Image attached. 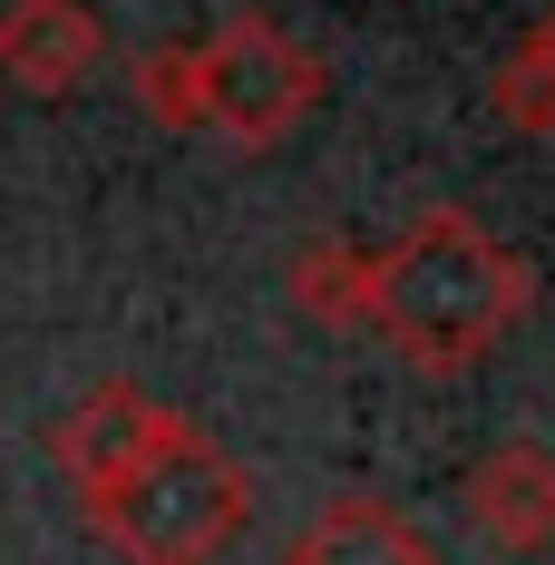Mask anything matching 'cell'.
<instances>
[{"mask_svg":"<svg viewBox=\"0 0 555 565\" xmlns=\"http://www.w3.org/2000/svg\"><path fill=\"white\" fill-rule=\"evenodd\" d=\"M526 302H536L526 254L498 244L478 215L429 205L389 254H371V312H361V332H381L409 371L458 381V371H478L526 322Z\"/></svg>","mask_w":555,"mask_h":565,"instance_id":"6da1fadb","label":"cell"},{"mask_svg":"<svg viewBox=\"0 0 555 565\" xmlns=\"http://www.w3.org/2000/svg\"><path fill=\"white\" fill-rule=\"evenodd\" d=\"M78 508H88V526H98L127 565H215V546L244 526V508H254V488H244V468H234L195 419H175L157 449L127 458L108 488H88Z\"/></svg>","mask_w":555,"mask_h":565,"instance_id":"7a4b0ae2","label":"cell"},{"mask_svg":"<svg viewBox=\"0 0 555 565\" xmlns=\"http://www.w3.org/2000/svg\"><path fill=\"white\" fill-rule=\"evenodd\" d=\"M312 98H322V58L264 10H234L195 40V108L234 147H282L312 117Z\"/></svg>","mask_w":555,"mask_h":565,"instance_id":"3957f363","label":"cell"},{"mask_svg":"<svg viewBox=\"0 0 555 565\" xmlns=\"http://www.w3.org/2000/svg\"><path fill=\"white\" fill-rule=\"evenodd\" d=\"M108 58V20L88 0H10L0 10V78L30 98H68L88 88Z\"/></svg>","mask_w":555,"mask_h":565,"instance_id":"277c9868","label":"cell"},{"mask_svg":"<svg viewBox=\"0 0 555 565\" xmlns=\"http://www.w3.org/2000/svg\"><path fill=\"white\" fill-rule=\"evenodd\" d=\"M468 536L498 546V556H546L555 546V449L536 439H506L468 468Z\"/></svg>","mask_w":555,"mask_h":565,"instance_id":"5b68a950","label":"cell"},{"mask_svg":"<svg viewBox=\"0 0 555 565\" xmlns=\"http://www.w3.org/2000/svg\"><path fill=\"white\" fill-rule=\"evenodd\" d=\"M167 429H175V409H167V399H147L137 381H98V391H88L78 409H68V419H58V439H50V449H58V468H68V488L88 498V488H108L127 458H147L157 439H167Z\"/></svg>","mask_w":555,"mask_h":565,"instance_id":"8992f818","label":"cell"},{"mask_svg":"<svg viewBox=\"0 0 555 565\" xmlns=\"http://www.w3.org/2000/svg\"><path fill=\"white\" fill-rule=\"evenodd\" d=\"M282 565H439V546H429L409 516L389 508V498L341 488V498H322V508L292 526Z\"/></svg>","mask_w":555,"mask_h":565,"instance_id":"52a82bcc","label":"cell"},{"mask_svg":"<svg viewBox=\"0 0 555 565\" xmlns=\"http://www.w3.org/2000/svg\"><path fill=\"white\" fill-rule=\"evenodd\" d=\"M292 312L322 322V332H361V312H371V254L341 244V234H312L292 254Z\"/></svg>","mask_w":555,"mask_h":565,"instance_id":"ba28073f","label":"cell"},{"mask_svg":"<svg viewBox=\"0 0 555 565\" xmlns=\"http://www.w3.org/2000/svg\"><path fill=\"white\" fill-rule=\"evenodd\" d=\"M137 108H147V127H167V137L205 127V108H195V40H185V50L157 40V50L137 58Z\"/></svg>","mask_w":555,"mask_h":565,"instance_id":"9c48e42d","label":"cell"},{"mask_svg":"<svg viewBox=\"0 0 555 565\" xmlns=\"http://www.w3.org/2000/svg\"><path fill=\"white\" fill-rule=\"evenodd\" d=\"M488 98H498V117L516 127V137H555V58L536 50V40H516L506 68L488 78Z\"/></svg>","mask_w":555,"mask_h":565,"instance_id":"30bf717a","label":"cell"},{"mask_svg":"<svg viewBox=\"0 0 555 565\" xmlns=\"http://www.w3.org/2000/svg\"><path fill=\"white\" fill-rule=\"evenodd\" d=\"M526 40H536V50H546V58H555V10H546V20H536V30H526Z\"/></svg>","mask_w":555,"mask_h":565,"instance_id":"8fae6325","label":"cell"}]
</instances>
